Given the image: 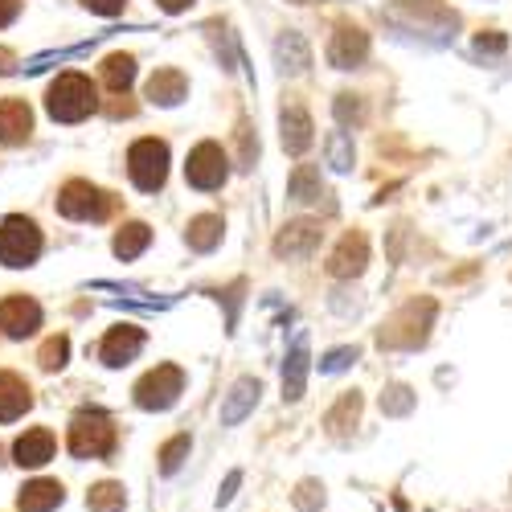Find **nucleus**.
<instances>
[{"label": "nucleus", "mask_w": 512, "mask_h": 512, "mask_svg": "<svg viewBox=\"0 0 512 512\" xmlns=\"http://www.w3.org/2000/svg\"><path fill=\"white\" fill-rule=\"evenodd\" d=\"M46 107L58 123H78L91 111H99V91L87 74H58L50 95H46Z\"/></svg>", "instance_id": "1"}, {"label": "nucleus", "mask_w": 512, "mask_h": 512, "mask_svg": "<svg viewBox=\"0 0 512 512\" xmlns=\"http://www.w3.org/2000/svg\"><path fill=\"white\" fill-rule=\"evenodd\" d=\"M66 447L74 459H103L115 451V422L103 410H78L70 418Z\"/></svg>", "instance_id": "2"}, {"label": "nucleus", "mask_w": 512, "mask_h": 512, "mask_svg": "<svg viewBox=\"0 0 512 512\" xmlns=\"http://www.w3.org/2000/svg\"><path fill=\"white\" fill-rule=\"evenodd\" d=\"M41 254V230L33 218H21V213H13V218L0 222V263L5 267H33Z\"/></svg>", "instance_id": "3"}, {"label": "nucleus", "mask_w": 512, "mask_h": 512, "mask_svg": "<svg viewBox=\"0 0 512 512\" xmlns=\"http://www.w3.org/2000/svg\"><path fill=\"white\" fill-rule=\"evenodd\" d=\"M111 209H115V197L95 189L91 181H70L58 193V213L70 218V222H103Z\"/></svg>", "instance_id": "4"}, {"label": "nucleus", "mask_w": 512, "mask_h": 512, "mask_svg": "<svg viewBox=\"0 0 512 512\" xmlns=\"http://www.w3.org/2000/svg\"><path fill=\"white\" fill-rule=\"evenodd\" d=\"M127 173L144 193H156L168 177V144L164 140H136L132 152H127Z\"/></svg>", "instance_id": "5"}, {"label": "nucleus", "mask_w": 512, "mask_h": 512, "mask_svg": "<svg viewBox=\"0 0 512 512\" xmlns=\"http://www.w3.org/2000/svg\"><path fill=\"white\" fill-rule=\"evenodd\" d=\"M185 390V373L177 365H156L136 381V406L140 410H168Z\"/></svg>", "instance_id": "6"}, {"label": "nucleus", "mask_w": 512, "mask_h": 512, "mask_svg": "<svg viewBox=\"0 0 512 512\" xmlns=\"http://www.w3.org/2000/svg\"><path fill=\"white\" fill-rule=\"evenodd\" d=\"M185 177L193 189H218L226 181V156L218 144H197L189 152V164H185Z\"/></svg>", "instance_id": "7"}, {"label": "nucleus", "mask_w": 512, "mask_h": 512, "mask_svg": "<svg viewBox=\"0 0 512 512\" xmlns=\"http://www.w3.org/2000/svg\"><path fill=\"white\" fill-rule=\"evenodd\" d=\"M41 328V308L37 300H29V295H9L5 304H0V332L13 336V340H25Z\"/></svg>", "instance_id": "8"}, {"label": "nucleus", "mask_w": 512, "mask_h": 512, "mask_svg": "<svg viewBox=\"0 0 512 512\" xmlns=\"http://www.w3.org/2000/svg\"><path fill=\"white\" fill-rule=\"evenodd\" d=\"M431 316H435V312H426V316L418 320V304L402 308L386 328H381V345H394V349H414V345H422Z\"/></svg>", "instance_id": "9"}, {"label": "nucleus", "mask_w": 512, "mask_h": 512, "mask_svg": "<svg viewBox=\"0 0 512 512\" xmlns=\"http://www.w3.org/2000/svg\"><path fill=\"white\" fill-rule=\"evenodd\" d=\"M140 349H144V332H140L136 324H119V328H111V332L103 336L99 357H103V365L119 369V365H127V361H136Z\"/></svg>", "instance_id": "10"}, {"label": "nucleus", "mask_w": 512, "mask_h": 512, "mask_svg": "<svg viewBox=\"0 0 512 512\" xmlns=\"http://www.w3.org/2000/svg\"><path fill=\"white\" fill-rule=\"evenodd\" d=\"M365 54H369V37H365V29H357V25H340V29L332 33V46H328L332 66L353 70V66L365 62Z\"/></svg>", "instance_id": "11"}, {"label": "nucleus", "mask_w": 512, "mask_h": 512, "mask_svg": "<svg viewBox=\"0 0 512 512\" xmlns=\"http://www.w3.org/2000/svg\"><path fill=\"white\" fill-rule=\"evenodd\" d=\"M365 263H369V242H365V234H345L340 238V246L332 250V259H328V271L336 275V279H353V275H361L365 271Z\"/></svg>", "instance_id": "12"}, {"label": "nucleus", "mask_w": 512, "mask_h": 512, "mask_svg": "<svg viewBox=\"0 0 512 512\" xmlns=\"http://www.w3.org/2000/svg\"><path fill=\"white\" fill-rule=\"evenodd\" d=\"M33 132V111L25 99H0V144H21Z\"/></svg>", "instance_id": "13"}, {"label": "nucleus", "mask_w": 512, "mask_h": 512, "mask_svg": "<svg viewBox=\"0 0 512 512\" xmlns=\"http://www.w3.org/2000/svg\"><path fill=\"white\" fill-rule=\"evenodd\" d=\"M54 435L46 431V426H33V431H25L17 443H13V459L21 467H41V463H50L54 459Z\"/></svg>", "instance_id": "14"}, {"label": "nucleus", "mask_w": 512, "mask_h": 512, "mask_svg": "<svg viewBox=\"0 0 512 512\" xmlns=\"http://www.w3.org/2000/svg\"><path fill=\"white\" fill-rule=\"evenodd\" d=\"M283 148L295 152V156L312 148V115L300 103L283 107Z\"/></svg>", "instance_id": "15"}, {"label": "nucleus", "mask_w": 512, "mask_h": 512, "mask_svg": "<svg viewBox=\"0 0 512 512\" xmlns=\"http://www.w3.org/2000/svg\"><path fill=\"white\" fill-rule=\"evenodd\" d=\"M33 406L29 386L17 373H0V422H17Z\"/></svg>", "instance_id": "16"}, {"label": "nucleus", "mask_w": 512, "mask_h": 512, "mask_svg": "<svg viewBox=\"0 0 512 512\" xmlns=\"http://www.w3.org/2000/svg\"><path fill=\"white\" fill-rule=\"evenodd\" d=\"M62 500H66V492H62L58 480H33V484L21 488L17 508H21V512H54Z\"/></svg>", "instance_id": "17"}, {"label": "nucleus", "mask_w": 512, "mask_h": 512, "mask_svg": "<svg viewBox=\"0 0 512 512\" xmlns=\"http://www.w3.org/2000/svg\"><path fill=\"white\" fill-rule=\"evenodd\" d=\"M316 242H320V226L316 222H291V226H283L275 250L287 254V259H300V254H308Z\"/></svg>", "instance_id": "18"}, {"label": "nucleus", "mask_w": 512, "mask_h": 512, "mask_svg": "<svg viewBox=\"0 0 512 512\" xmlns=\"http://www.w3.org/2000/svg\"><path fill=\"white\" fill-rule=\"evenodd\" d=\"M185 87H189V82H185L181 70H156L148 78V99L160 103V107H173V103L185 99Z\"/></svg>", "instance_id": "19"}, {"label": "nucleus", "mask_w": 512, "mask_h": 512, "mask_svg": "<svg viewBox=\"0 0 512 512\" xmlns=\"http://www.w3.org/2000/svg\"><path fill=\"white\" fill-rule=\"evenodd\" d=\"M254 402H259V381H254V377H242L238 386L230 390L226 406H222V422H242V418L250 414Z\"/></svg>", "instance_id": "20"}, {"label": "nucleus", "mask_w": 512, "mask_h": 512, "mask_svg": "<svg viewBox=\"0 0 512 512\" xmlns=\"http://www.w3.org/2000/svg\"><path fill=\"white\" fill-rule=\"evenodd\" d=\"M304 381H308V349H304V340L291 349V361H287V369H283V398L287 402H295L304 394Z\"/></svg>", "instance_id": "21"}, {"label": "nucleus", "mask_w": 512, "mask_h": 512, "mask_svg": "<svg viewBox=\"0 0 512 512\" xmlns=\"http://www.w3.org/2000/svg\"><path fill=\"white\" fill-rule=\"evenodd\" d=\"M132 78H136V58L132 54H111L103 62V82H107V91L123 95L127 87H132Z\"/></svg>", "instance_id": "22"}, {"label": "nucleus", "mask_w": 512, "mask_h": 512, "mask_svg": "<svg viewBox=\"0 0 512 512\" xmlns=\"http://www.w3.org/2000/svg\"><path fill=\"white\" fill-rule=\"evenodd\" d=\"M148 242H152V230H148L144 222H127V226H119V234H115V254H119V259H136V254H140Z\"/></svg>", "instance_id": "23"}, {"label": "nucleus", "mask_w": 512, "mask_h": 512, "mask_svg": "<svg viewBox=\"0 0 512 512\" xmlns=\"http://www.w3.org/2000/svg\"><path fill=\"white\" fill-rule=\"evenodd\" d=\"M218 242H222V218L205 213V218H193L189 222V246L193 250H213Z\"/></svg>", "instance_id": "24"}, {"label": "nucleus", "mask_w": 512, "mask_h": 512, "mask_svg": "<svg viewBox=\"0 0 512 512\" xmlns=\"http://www.w3.org/2000/svg\"><path fill=\"white\" fill-rule=\"evenodd\" d=\"M123 484H115V480H103V484H95L91 488V496H87V504H91V512H123Z\"/></svg>", "instance_id": "25"}, {"label": "nucleus", "mask_w": 512, "mask_h": 512, "mask_svg": "<svg viewBox=\"0 0 512 512\" xmlns=\"http://www.w3.org/2000/svg\"><path fill=\"white\" fill-rule=\"evenodd\" d=\"M291 197L295 201H316V197H324V185H320V177H316V168H295V177H291Z\"/></svg>", "instance_id": "26"}, {"label": "nucleus", "mask_w": 512, "mask_h": 512, "mask_svg": "<svg viewBox=\"0 0 512 512\" xmlns=\"http://www.w3.org/2000/svg\"><path fill=\"white\" fill-rule=\"evenodd\" d=\"M279 58L287 62V70H308V46H304V37L300 33H287L279 41Z\"/></svg>", "instance_id": "27"}, {"label": "nucleus", "mask_w": 512, "mask_h": 512, "mask_svg": "<svg viewBox=\"0 0 512 512\" xmlns=\"http://www.w3.org/2000/svg\"><path fill=\"white\" fill-rule=\"evenodd\" d=\"M66 357H70V340H66V336H50L37 361H41V369H62Z\"/></svg>", "instance_id": "28"}, {"label": "nucleus", "mask_w": 512, "mask_h": 512, "mask_svg": "<svg viewBox=\"0 0 512 512\" xmlns=\"http://www.w3.org/2000/svg\"><path fill=\"white\" fill-rule=\"evenodd\" d=\"M185 455H189V435H177L173 443H164V451H160V467H164V472H177Z\"/></svg>", "instance_id": "29"}, {"label": "nucleus", "mask_w": 512, "mask_h": 512, "mask_svg": "<svg viewBox=\"0 0 512 512\" xmlns=\"http://www.w3.org/2000/svg\"><path fill=\"white\" fill-rule=\"evenodd\" d=\"M328 152H332V164H336V168H353V152H349V136H345V132H332Z\"/></svg>", "instance_id": "30"}, {"label": "nucleus", "mask_w": 512, "mask_h": 512, "mask_svg": "<svg viewBox=\"0 0 512 512\" xmlns=\"http://www.w3.org/2000/svg\"><path fill=\"white\" fill-rule=\"evenodd\" d=\"M336 119H340V123L361 119V103H353V95H340V99H336Z\"/></svg>", "instance_id": "31"}, {"label": "nucleus", "mask_w": 512, "mask_h": 512, "mask_svg": "<svg viewBox=\"0 0 512 512\" xmlns=\"http://www.w3.org/2000/svg\"><path fill=\"white\" fill-rule=\"evenodd\" d=\"M82 5H87L91 13H99V17H115L127 5V0H82Z\"/></svg>", "instance_id": "32"}, {"label": "nucleus", "mask_w": 512, "mask_h": 512, "mask_svg": "<svg viewBox=\"0 0 512 512\" xmlns=\"http://www.w3.org/2000/svg\"><path fill=\"white\" fill-rule=\"evenodd\" d=\"M504 46H508V41H504L500 33H480V37H476V50H480V54H500Z\"/></svg>", "instance_id": "33"}, {"label": "nucleus", "mask_w": 512, "mask_h": 512, "mask_svg": "<svg viewBox=\"0 0 512 512\" xmlns=\"http://www.w3.org/2000/svg\"><path fill=\"white\" fill-rule=\"evenodd\" d=\"M21 13V0H0V25H9Z\"/></svg>", "instance_id": "34"}, {"label": "nucleus", "mask_w": 512, "mask_h": 512, "mask_svg": "<svg viewBox=\"0 0 512 512\" xmlns=\"http://www.w3.org/2000/svg\"><path fill=\"white\" fill-rule=\"evenodd\" d=\"M349 357H357V353H349V349H340V353H332V357L324 361V369H345V365H349Z\"/></svg>", "instance_id": "35"}, {"label": "nucleus", "mask_w": 512, "mask_h": 512, "mask_svg": "<svg viewBox=\"0 0 512 512\" xmlns=\"http://www.w3.org/2000/svg\"><path fill=\"white\" fill-rule=\"evenodd\" d=\"M189 5H193V0H160L164 13H181V9H189Z\"/></svg>", "instance_id": "36"}]
</instances>
